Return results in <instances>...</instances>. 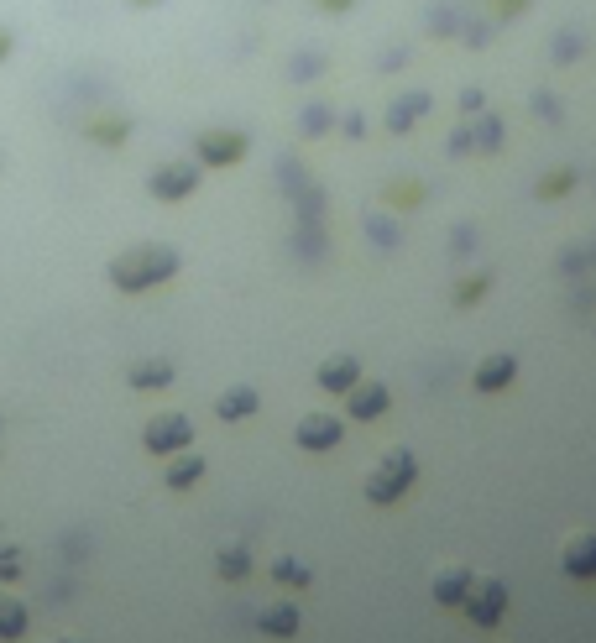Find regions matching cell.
Listing matches in <instances>:
<instances>
[{"mask_svg": "<svg viewBox=\"0 0 596 643\" xmlns=\"http://www.w3.org/2000/svg\"><path fill=\"white\" fill-rule=\"evenodd\" d=\"M424 105H429L424 95H408L403 105H393V110H387V126H393V131H403V126H408V121H414V116H419V110H424Z\"/></svg>", "mask_w": 596, "mask_h": 643, "instance_id": "cell-20", "label": "cell"}, {"mask_svg": "<svg viewBox=\"0 0 596 643\" xmlns=\"http://www.w3.org/2000/svg\"><path fill=\"white\" fill-rule=\"evenodd\" d=\"M27 623H32L27 607H21L16 596L0 591V638H21V633H27Z\"/></svg>", "mask_w": 596, "mask_h": 643, "instance_id": "cell-16", "label": "cell"}, {"mask_svg": "<svg viewBox=\"0 0 596 643\" xmlns=\"http://www.w3.org/2000/svg\"><path fill=\"white\" fill-rule=\"evenodd\" d=\"M325 6H351V0H325Z\"/></svg>", "mask_w": 596, "mask_h": 643, "instance_id": "cell-25", "label": "cell"}, {"mask_svg": "<svg viewBox=\"0 0 596 643\" xmlns=\"http://www.w3.org/2000/svg\"><path fill=\"white\" fill-rule=\"evenodd\" d=\"M461 607H466V617H471L476 628H492L497 617H502V607H508V586H502L497 576H471Z\"/></svg>", "mask_w": 596, "mask_h": 643, "instance_id": "cell-3", "label": "cell"}, {"mask_svg": "<svg viewBox=\"0 0 596 643\" xmlns=\"http://www.w3.org/2000/svg\"><path fill=\"white\" fill-rule=\"evenodd\" d=\"M199 476H204V455H178V461L163 471V481H168V487H178V492H183V487H194Z\"/></svg>", "mask_w": 596, "mask_h": 643, "instance_id": "cell-17", "label": "cell"}, {"mask_svg": "<svg viewBox=\"0 0 596 643\" xmlns=\"http://www.w3.org/2000/svg\"><path fill=\"white\" fill-rule=\"evenodd\" d=\"M136 6H152V0H136Z\"/></svg>", "mask_w": 596, "mask_h": 643, "instance_id": "cell-26", "label": "cell"}, {"mask_svg": "<svg viewBox=\"0 0 596 643\" xmlns=\"http://www.w3.org/2000/svg\"><path fill=\"white\" fill-rule=\"evenodd\" d=\"M215 565H220V576H225V581H246V576H251V555H246L241 544H225Z\"/></svg>", "mask_w": 596, "mask_h": 643, "instance_id": "cell-18", "label": "cell"}, {"mask_svg": "<svg viewBox=\"0 0 596 643\" xmlns=\"http://www.w3.org/2000/svg\"><path fill=\"white\" fill-rule=\"evenodd\" d=\"M476 293H487V278H481V272H476V278L471 283H461V304H471V298Z\"/></svg>", "mask_w": 596, "mask_h": 643, "instance_id": "cell-23", "label": "cell"}, {"mask_svg": "<svg viewBox=\"0 0 596 643\" xmlns=\"http://www.w3.org/2000/svg\"><path fill=\"white\" fill-rule=\"evenodd\" d=\"M189 440H194V424L183 419V413H157V419H147V429H142V445L152 455H173Z\"/></svg>", "mask_w": 596, "mask_h": 643, "instance_id": "cell-4", "label": "cell"}, {"mask_svg": "<svg viewBox=\"0 0 596 643\" xmlns=\"http://www.w3.org/2000/svg\"><path fill=\"white\" fill-rule=\"evenodd\" d=\"M215 413L220 419H246V413H257V387H225L215 398Z\"/></svg>", "mask_w": 596, "mask_h": 643, "instance_id": "cell-15", "label": "cell"}, {"mask_svg": "<svg viewBox=\"0 0 596 643\" xmlns=\"http://www.w3.org/2000/svg\"><path fill=\"white\" fill-rule=\"evenodd\" d=\"M518 377V361L513 356H487V361H476V387H481V393H502V387H508Z\"/></svg>", "mask_w": 596, "mask_h": 643, "instance_id": "cell-12", "label": "cell"}, {"mask_svg": "<svg viewBox=\"0 0 596 643\" xmlns=\"http://www.w3.org/2000/svg\"><path fill=\"white\" fill-rule=\"evenodd\" d=\"M481 136H476V142L481 147H497V136H502V126H497V116H481V126H476Z\"/></svg>", "mask_w": 596, "mask_h": 643, "instance_id": "cell-22", "label": "cell"}, {"mask_svg": "<svg viewBox=\"0 0 596 643\" xmlns=\"http://www.w3.org/2000/svg\"><path fill=\"white\" fill-rule=\"evenodd\" d=\"M199 157H204L210 168L241 163V157H246V136H241V131H204V136H199Z\"/></svg>", "mask_w": 596, "mask_h": 643, "instance_id": "cell-6", "label": "cell"}, {"mask_svg": "<svg viewBox=\"0 0 596 643\" xmlns=\"http://www.w3.org/2000/svg\"><path fill=\"white\" fill-rule=\"evenodd\" d=\"M387 408V387L382 382H356L351 387V393H346V413H351V419H377V413Z\"/></svg>", "mask_w": 596, "mask_h": 643, "instance_id": "cell-10", "label": "cell"}, {"mask_svg": "<svg viewBox=\"0 0 596 643\" xmlns=\"http://www.w3.org/2000/svg\"><path fill=\"white\" fill-rule=\"evenodd\" d=\"M147 189H152L157 199H189V194L199 189V168H194V163H163V168L147 178Z\"/></svg>", "mask_w": 596, "mask_h": 643, "instance_id": "cell-5", "label": "cell"}, {"mask_svg": "<svg viewBox=\"0 0 596 643\" xmlns=\"http://www.w3.org/2000/svg\"><path fill=\"white\" fill-rule=\"evenodd\" d=\"M178 272V251L173 246H131L110 262V283L121 293H142V288H157Z\"/></svg>", "mask_w": 596, "mask_h": 643, "instance_id": "cell-1", "label": "cell"}, {"mask_svg": "<svg viewBox=\"0 0 596 643\" xmlns=\"http://www.w3.org/2000/svg\"><path fill=\"white\" fill-rule=\"evenodd\" d=\"M429 586H434V602L461 607V596H466V586H471V570H466V565H440Z\"/></svg>", "mask_w": 596, "mask_h": 643, "instance_id": "cell-11", "label": "cell"}, {"mask_svg": "<svg viewBox=\"0 0 596 643\" xmlns=\"http://www.w3.org/2000/svg\"><path fill=\"white\" fill-rule=\"evenodd\" d=\"M293 434H298L304 450H330V445H340V419L335 413H304Z\"/></svg>", "mask_w": 596, "mask_h": 643, "instance_id": "cell-7", "label": "cell"}, {"mask_svg": "<svg viewBox=\"0 0 596 643\" xmlns=\"http://www.w3.org/2000/svg\"><path fill=\"white\" fill-rule=\"evenodd\" d=\"M257 628L272 633V638H293V633H298V607H293V602H267V607L257 612Z\"/></svg>", "mask_w": 596, "mask_h": 643, "instance_id": "cell-13", "label": "cell"}, {"mask_svg": "<svg viewBox=\"0 0 596 643\" xmlns=\"http://www.w3.org/2000/svg\"><path fill=\"white\" fill-rule=\"evenodd\" d=\"M408 481H414V455H408V450H387L382 461L366 471L361 492H366V502L387 508V502H398V497L408 492Z\"/></svg>", "mask_w": 596, "mask_h": 643, "instance_id": "cell-2", "label": "cell"}, {"mask_svg": "<svg viewBox=\"0 0 596 643\" xmlns=\"http://www.w3.org/2000/svg\"><path fill=\"white\" fill-rule=\"evenodd\" d=\"M356 382H361L356 356H330V361H319V387H325V393H351Z\"/></svg>", "mask_w": 596, "mask_h": 643, "instance_id": "cell-9", "label": "cell"}, {"mask_svg": "<svg viewBox=\"0 0 596 643\" xmlns=\"http://www.w3.org/2000/svg\"><path fill=\"white\" fill-rule=\"evenodd\" d=\"M272 581H283V586H309V565H298L293 555H272Z\"/></svg>", "mask_w": 596, "mask_h": 643, "instance_id": "cell-19", "label": "cell"}, {"mask_svg": "<svg viewBox=\"0 0 596 643\" xmlns=\"http://www.w3.org/2000/svg\"><path fill=\"white\" fill-rule=\"evenodd\" d=\"M560 565H565L576 581H591V576H596V534H570V539L560 544Z\"/></svg>", "mask_w": 596, "mask_h": 643, "instance_id": "cell-8", "label": "cell"}, {"mask_svg": "<svg viewBox=\"0 0 596 643\" xmlns=\"http://www.w3.org/2000/svg\"><path fill=\"white\" fill-rule=\"evenodd\" d=\"M11 48H16V37H11V27H0V63L11 58Z\"/></svg>", "mask_w": 596, "mask_h": 643, "instance_id": "cell-24", "label": "cell"}, {"mask_svg": "<svg viewBox=\"0 0 596 643\" xmlns=\"http://www.w3.org/2000/svg\"><path fill=\"white\" fill-rule=\"evenodd\" d=\"M126 382H131V387H168V382H173V361L147 356V361H136L131 372H126Z\"/></svg>", "mask_w": 596, "mask_h": 643, "instance_id": "cell-14", "label": "cell"}, {"mask_svg": "<svg viewBox=\"0 0 596 643\" xmlns=\"http://www.w3.org/2000/svg\"><path fill=\"white\" fill-rule=\"evenodd\" d=\"M0 576H6V581H16V576H21V555H16L11 544L0 549Z\"/></svg>", "mask_w": 596, "mask_h": 643, "instance_id": "cell-21", "label": "cell"}]
</instances>
